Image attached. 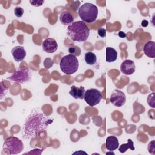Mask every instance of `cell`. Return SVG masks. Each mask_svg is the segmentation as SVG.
I'll return each mask as SVG.
<instances>
[{
    "instance_id": "cell-4",
    "label": "cell",
    "mask_w": 155,
    "mask_h": 155,
    "mask_svg": "<svg viewBox=\"0 0 155 155\" xmlns=\"http://www.w3.org/2000/svg\"><path fill=\"white\" fill-rule=\"evenodd\" d=\"M59 65L63 73L67 75H71L78 70L79 61L76 56L70 54L61 58Z\"/></svg>"
},
{
    "instance_id": "cell-15",
    "label": "cell",
    "mask_w": 155,
    "mask_h": 155,
    "mask_svg": "<svg viewBox=\"0 0 155 155\" xmlns=\"http://www.w3.org/2000/svg\"><path fill=\"white\" fill-rule=\"evenodd\" d=\"M59 20L61 24L65 25H68L73 22L74 17L70 12L65 11L61 13L59 17Z\"/></svg>"
},
{
    "instance_id": "cell-23",
    "label": "cell",
    "mask_w": 155,
    "mask_h": 155,
    "mask_svg": "<svg viewBox=\"0 0 155 155\" xmlns=\"http://www.w3.org/2000/svg\"><path fill=\"white\" fill-rule=\"evenodd\" d=\"M148 152L152 154H154L155 152V145H154V140H152L148 143Z\"/></svg>"
},
{
    "instance_id": "cell-1",
    "label": "cell",
    "mask_w": 155,
    "mask_h": 155,
    "mask_svg": "<svg viewBox=\"0 0 155 155\" xmlns=\"http://www.w3.org/2000/svg\"><path fill=\"white\" fill-rule=\"evenodd\" d=\"M53 120L50 119L41 110L35 109L26 118L24 124L22 137L25 139L36 138L45 131Z\"/></svg>"
},
{
    "instance_id": "cell-16",
    "label": "cell",
    "mask_w": 155,
    "mask_h": 155,
    "mask_svg": "<svg viewBox=\"0 0 155 155\" xmlns=\"http://www.w3.org/2000/svg\"><path fill=\"white\" fill-rule=\"evenodd\" d=\"M117 58V52L112 47H107L106 48V58L105 60L108 62L115 61Z\"/></svg>"
},
{
    "instance_id": "cell-7",
    "label": "cell",
    "mask_w": 155,
    "mask_h": 155,
    "mask_svg": "<svg viewBox=\"0 0 155 155\" xmlns=\"http://www.w3.org/2000/svg\"><path fill=\"white\" fill-rule=\"evenodd\" d=\"M102 99V94L99 90L96 88L88 89L85 92L84 99L91 107L98 104Z\"/></svg>"
},
{
    "instance_id": "cell-28",
    "label": "cell",
    "mask_w": 155,
    "mask_h": 155,
    "mask_svg": "<svg viewBox=\"0 0 155 155\" xmlns=\"http://www.w3.org/2000/svg\"><path fill=\"white\" fill-rule=\"evenodd\" d=\"M148 22L147 20H144L142 22V25L143 27H147L148 25Z\"/></svg>"
},
{
    "instance_id": "cell-18",
    "label": "cell",
    "mask_w": 155,
    "mask_h": 155,
    "mask_svg": "<svg viewBox=\"0 0 155 155\" xmlns=\"http://www.w3.org/2000/svg\"><path fill=\"white\" fill-rule=\"evenodd\" d=\"M128 149H130L131 150L133 151L134 150V143L133 142L131 139H128V142L127 143H124L122 144L120 147L119 148V151L121 153H125Z\"/></svg>"
},
{
    "instance_id": "cell-17",
    "label": "cell",
    "mask_w": 155,
    "mask_h": 155,
    "mask_svg": "<svg viewBox=\"0 0 155 155\" xmlns=\"http://www.w3.org/2000/svg\"><path fill=\"white\" fill-rule=\"evenodd\" d=\"M96 56L91 51L85 53V61L88 65H94L96 62Z\"/></svg>"
},
{
    "instance_id": "cell-10",
    "label": "cell",
    "mask_w": 155,
    "mask_h": 155,
    "mask_svg": "<svg viewBox=\"0 0 155 155\" xmlns=\"http://www.w3.org/2000/svg\"><path fill=\"white\" fill-rule=\"evenodd\" d=\"M12 56L15 61L21 62L26 56V51L22 46H15L11 51Z\"/></svg>"
},
{
    "instance_id": "cell-27",
    "label": "cell",
    "mask_w": 155,
    "mask_h": 155,
    "mask_svg": "<svg viewBox=\"0 0 155 155\" xmlns=\"http://www.w3.org/2000/svg\"><path fill=\"white\" fill-rule=\"evenodd\" d=\"M118 35L120 38H125L126 37V35L123 31H119Z\"/></svg>"
},
{
    "instance_id": "cell-2",
    "label": "cell",
    "mask_w": 155,
    "mask_h": 155,
    "mask_svg": "<svg viewBox=\"0 0 155 155\" xmlns=\"http://www.w3.org/2000/svg\"><path fill=\"white\" fill-rule=\"evenodd\" d=\"M67 31V35L76 42H85L90 35V29L82 21L73 22L68 26Z\"/></svg>"
},
{
    "instance_id": "cell-21",
    "label": "cell",
    "mask_w": 155,
    "mask_h": 155,
    "mask_svg": "<svg viewBox=\"0 0 155 155\" xmlns=\"http://www.w3.org/2000/svg\"><path fill=\"white\" fill-rule=\"evenodd\" d=\"M24 9L21 7H16L14 9V13L18 18H21L24 15Z\"/></svg>"
},
{
    "instance_id": "cell-8",
    "label": "cell",
    "mask_w": 155,
    "mask_h": 155,
    "mask_svg": "<svg viewBox=\"0 0 155 155\" xmlns=\"http://www.w3.org/2000/svg\"><path fill=\"white\" fill-rule=\"evenodd\" d=\"M110 102L116 107H120L126 102V96L124 92L118 90H113L110 96Z\"/></svg>"
},
{
    "instance_id": "cell-19",
    "label": "cell",
    "mask_w": 155,
    "mask_h": 155,
    "mask_svg": "<svg viewBox=\"0 0 155 155\" xmlns=\"http://www.w3.org/2000/svg\"><path fill=\"white\" fill-rule=\"evenodd\" d=\"M68 52L70 54H73L75 56H79L81 54V51L79 47L78 46H71L68 48Z\"/></svg>"
},
{
    "instance_id": "cell-3",
    "label": "cell",
    "mask_w": 155,
    "mask_h": 155,
    "mask_svg": "<svg viewBox=\"0 0 155 155\" xmlns=\"http://www.w3.org/2000/svg\"><path fill=\"white\" fill-rule=\"evenodd\" d=\"M78 14L83 22L92 23L97 19L98 8L93 4L86 2L79 7Z\"/></svg>"
},
{
    "instance_id": "cell-11",
    "label": "cell",
    "mask_w": 155,
    "mask_h": 155,
    "mask_svg": "<svg viewBox=\"0 0 155 155\" xmlns=\"http://www.w3.org/2000/svg\"><path fill=\"white\" fill-rule=\"evenodd\" d=\"M120 71L126 75H131L135 71L134 61L130 59L125 60L120 65Z\"/></svg>"
},
{
    "instance_id": "cell-24",
    "label": "cell",
    "mask_w": 155,
    "mask_h": 155,
    "mask_svg": "<svg viewBox=\"0 0 155 155\" xmlns=\"http://www.w3.org/2000/svg\"><path fill=\"white\" fill-rule=\"evenodd\" d=\"M44 150V148L42 149H34V150H31V151L26 153L25 154H41L42 152L43 151V150Z\"/></svg>"
},
{
    "instance_id": "cell-9",
    "label": "cell",
    "mask_w": 155,
    "mask_h": 155,
    "mask_svg": "<svg viewBox=\"0 0 155 155\" xmlns=\"http://www.w3.org/2000/svg\"><path fill=\"white\" fill-rule=\"evenodd\" d=\"M44 51L48 53L55 52L58 49V44L56 40L51 38L45 39L42 44Z\"/></svg>"
},
{
    "instance_id": "cell-22",
    "label": "cell",
    "mask_w": 155,
    "mask_h": 155,
    "mask_svg": "<svg viewBox=\"0 0 155 155\" xmlns=\"http://www.w3.org/2000/svg\"><path fill=\"white\" fill-rule=\"evenodd\" d=\"M154 93H152L151 94H150L148 96V98H147V102H148V104L152 107L153 108H154Z\"/></svg>"
},
{
    "instance_id": "cell-26",
    "label": "cell",
    "mask_w": 155,
    "mask_h": 155,
    "mask_svg": "<svg viewBox=\"0 0 155 155\" xmlns=\"http://www.w3.org/2000/svg\"><path fill=\"white\" fill-rule=\"evenodd\" d=\"M97 33L99 36L101 38H105L106 36V30L104 28H99L97 30Z\"/></svg>"
},
{
    "instance_id": "cell-20",
    "label": "cell",
    "mask_w": 155,
    "mask_h": 155,
    "mask_svg": "<svg viewBox=\"0 0 155 155\" xmlns=\"http://www.w3.org/2000/svg\"><path fill=\"white\" fill-rule=\"evenodd\" d=\"M8 90V86L5 84L4 83L3 81H1V99L4 96H5Z\"/></svg>"
},
{
    "instance_id": "cell-5",
    "label": "cell",
    "mask_w": 155,
    "mask_h": 155,
    "mask_svg": "<svg viewBox=\"0 0 155 155\" xmlns=\"http://www.w3.org/2000/svg\"><path fill=\"white\" fill-rule=\"evenodd\" d=\"M2 148L4 151L7 154H16L23 150L24 144L19 138L10 136L4 140Z\"/></svg>"
},
{
    "instance_id": "cell-14",
    "label": "cell",
    "mask_w": 155,
    "mask_h": 155,
    "mask_svg": "<svg viewBox=\"0 0 155 155\" xmlns=\"http://www.w3.org/2000/svg\"><path fill=\"white\" fill-rule=\"evenodd\" d=\"M143 51L145 54L151 58H155V42L154 41H148L143 46Z\"/></svg>"
},
{
    "instance_id": "cell-6",
    "label": "cell",
    "mask_w": 155,
    "mask_h": 155,
    "mask_svg": "<svg viewBox=\"0 0 155 155\" xmlns=\"http://www.w3.org/2000/svg\"><path fill=\"white\" fill-rule=\"evenodd\" d=\"M31 71L28 68H21L15 70L12 74L7 78V79L16 82L23 84L30 81Z\"/></svg>"
},
{
    "instance_id": "cell-25",
    "label": "cell",
    "mask_w": 155,
    "mask_h": 155,
    "mask_svg": "<svg viewBox=\"0 0 155 155\" xmlns=\"http://www.w3.org/2000/svg\"><path fill=\"white\" fill-rule=\"evenodd\" d=\"M30 3L33 6L39 7L44 3V1H30Z\"/></svg>"
},
{
    "instance_id": "cell-13",
    "label": "cell",
    "mask_w": 155,
    "mask_h": 155,
    "mask_svg": "<svg viewBox=\"0 0 155 155\" xmlns=\"http://www.w3.org/2000/svg\"><path fill=\"white\" fill-rule=\"evenodd\" d=\"M119 140L116 136H110L107 137L105 140V147L108 150L110 151H114L119 147Z\"/></svg>"
},
{
    "instance_id": "cell-12",
    "label": "cell",
    "mask_w": 155,
    "mask_h": 155,
    "mask_svg": "<svg viewBox=\"0 0 155 155\" xmlns=\"http://www.w3.org/2000/svg\"><path fill=\"white\" fill-rule=\"evenodd\" d=\"M85 92V90L84 87L81 86L79 87H77L74 85H72L71 87V90L69 91V94L76 99H84Z\"/></svg>"
}]
</instances>
